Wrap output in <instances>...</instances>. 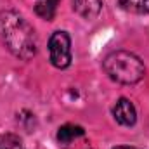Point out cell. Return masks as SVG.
<instances>
[{
	"label": "cell",
	"mask_w": 149,
	"mask_h": 149,
	"mask_svg": "<svg viewBox=\"0 0 149 149\" xmlns=\"http://www.w3.org/2000/svg\"><path fill=\"white\" fill-rule=\"evenodd\" d=\"M113 116L114 120L123 125V127H134L135 121H137V111H135V106L132 101L121 97L116 101V104L113 106Z\"/></svg>",
	"instance_id": "cell-4"
},
{
	"label": "cell",
	"mask_w": 149,
	"mask_h": 149,
	"mask_svg": "<svg viewBox=\"0 0 149 149\" xmlns=\"http://www.w3.org/2000/svg\"><path fill=\"white\" fill-rule=\"evenodd\" d=\"M49 59L50 64L57 70H66L71 64V38L68 31H54L49 38Z\"/></svg>",
	"instance_id": "cell-3"
},
{
	"label": "cell",
	"mask_w": 149,
	"mask_h": 149,
	"mask_svg": "<svg viewBox=\"0 0 149 149\" xmlns=\"http://www.w3.org/2000/svg\"><path fill=\"white\" fill-rule=\"evenodd\" d=\"M0 149H24V144L19 135L7 132L0 135Z\"/></svg>",
	"instance_id": "cell-9"
},
{
	"label": "cell",
	"mask_w": 149,
	"mask_h": 149,
	"mask_svg": "<svg viewBox=\"0 0 149 149\" xmlns=\"http://www.w3.org/2000/svg\"><path fill=\"white\" fill-rule=\"evenodd\" d=\"M123 10L132 14H149V0H118Z\"/></svg>",
	"instance_id": "cell-8"
},
{
	"label": "cell",
	"mask_w": 149,
	"mask_h": 149,
	"mask_svg": "<svg viewBox=\"0 0 149 149\" xmlns=\"http://www.w3.org/2000/svg\"><path fill=\"white\" fill-rule=\"evenodd\" d=\"M57 3H59V0H38L35 5V12L42 19L52 21L56 16V10H57Z\"/></svg>",
	"instance_id": "cell-7"
},
{
	"label": "cell",
	"mask_w": 149,
	"mask_h": 149,
	"mask_svg": "<svg viewBox=\"0 0 149 149\" xmlns=\"http://www.w3.org/2000/svg\"><path fill=\"white\" fill-rule=\"evenodd\" d=\"M83 135H85V130L80 125H73V123H66V125L59 127V130H57V141H59V144H64V146L74 142L76 139H80Z\"/></svg>",
	"instance_id": "cell-6"
},
{
	"label": "cell",
	"mask_w": 149,
	"mask_h": 149,
	"mask_svg": "<svg viewBox=\"0 0 149 149\" xmlns=\"http://www.w3.org/2000/svg\"><path fill=\"white\" fill-rule=\"evenodd\" d=\"M113 149H141V148H134V146H116Z\"/></svg>",
	"instance_id": "cell-10"
},
{
	"label": "cell",
	"mask_w": 149,
	"mask_h": 149,
	"mask_svg": "<svg viewBox=\"0 0 149 149\" xmlns=\"http://www.w3.org/2000/svg\"><path fill=\"white\" fill-rule=\"evenodd\" d=\"M102 9V0H73V10L83 19H94Z\"/></svg>",
	"instance_id": "cell-5"
},
{
	"label": "cell",
	"mask_w": 149,
	"mask_h": 149,
	"mask_svg": "<svg viewBox=\"0 0 149 149\" xmlns=\"http://www.w3.org/2000/svg\"><path fill=\"white\" fill-rule=\"evenodd\" d=\"M0 38L7 50L17 59L30 61L38 52L35 28L17 10L5 9L0 12Z\"/></svg>",
	"instance_id": "cell-1"
},
{
	"label": "cell",
	"mask_w": 149,
	"mask_h": 149,
	"mask_svg": "<svg viewBox=\"0 0 149 149\" xmlns=\"http://www.w3.org/2000/svg\"><path fill=\"white\" fill-rule=\"evenodd\" d=\"M102 68L113 81L121 85H134L146 74V68L141 57L128 50L109 52L102 61Z\"/></svg>",
	"instance_id": "cell-2"
}]
</instances>
